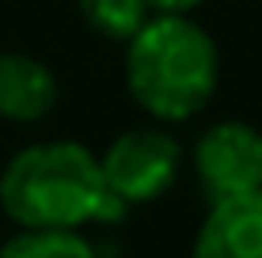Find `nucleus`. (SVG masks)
Segmentation results:
<instances>
[{
	"label": "nucleus",
	"instance_id": "9",
	"mask_svg": "<svg viewBox=\"0 0 262 258\" xmlns=\"http://www.w3.org/2000/svg\"><path fill=\"white\" fill-rule=\"evenodd\" d=\"M202 0H148V8L156 15H190Z\"/></svg>",
	"mask_w": 262,
	"mask_h": 258
},
{
	"label": "nucleus",
	"instance_id": "4",
	"mask_svg": "<svg viewBox=\"0 0 262 258\" xmlns=\"http://www.w3.org/2000/svg\"><path fill=\"white\" fill-rule=\"evenodd\" d=\"M194 175L209 201L262 190V133L251 122H216L194 140Z\"/></svg>",
	"mask_w": 262,
	"mask_h": 258
},
{
	"label": "nucleus",
	"instance_id": "1",
	"mask_svg": "<svg viewBox=\"0 0 262 258\" xmlns=\"http://www.w3.org/2000/svg\"><path fill=\"white\" fill-rule=\"evenodd\" d=\"M0 209L19 228L61 232L125 217V205L103 182L99 156L80 140H42L19 148L0 171Z\"/></svg>",
	"mask_w": 262,
	"mask_h": 258
},
{
	"label": "nucleus",
	"instance_id": "6",
	"mask_svg": "<svg viewBox=\"0 0 262 258\" xmlns=\"http://www.w3.org/2000/svg\"><path fill=\"white\" fill-rule=\"evenodd\" d=\"M57 106V76L46 61L31 53H0V118L4 122H42Z\"/></svg>",
	"mask_w": 262,
	"mask_h": 258
},
{
	"label": "nucleus",
	"instance_id": "5",
	"mask_svg": "<svg viewBox=\"0 0 262 258\" xmlns=\"http://www.w3.org/2000/svg\"><path fill=\"white\" fill-rule=\"evenodd\" d=\"M190 258H262V190L209 201Z\"/></svg>",
	"mask_w": 262,
	"mask_h": 258
},
{
	"label": "nucleus",
	"instance_id": "3",
	"mask_svg": "<svg viewBox=\"0 0 262 258\" xmlns=\"http://www.w3.org/2000/svg\"><path fill=\"white\" fill-rule=\"evenodd\" d=\"M179 167H183V145L164 126H133L118 133L99 156L106 190L125 209L164 198L179 179Z\"/></svg>",
	"mask_w": 262,
	"mask_h": 258
},
{
	"label": "nucleus",
	"instance_id": "2",
	"mask_svg": "<svg viewBox=\"0 0 262 258\" xmlns=\"http://www.w3.org/2000/svg\"><path fill=\"white\" fill-rule=\"evenodd\" d=\"M221 80L213 34L190 15H152L125 42V84L156 122H190L209 106Z\"/></svg>",
	"mask_w": 262,
	"mask_h": 258
},
{
	"label": "nucleus",
	"instance_id": "7",
	"mask_svg": "<svg viewBox=\"0 0 262 258\" xmlns=\"http://www.w3.org/2000/svg\"><path fill=\"white\" fill-rule=\"evenodd\" d=\"M0 258H99V254L80 232L19 228V236H12L0 247Z\"/></svg>",
	"mask_w": 262,
	"mask_h": 258
},
{
	"label": "nucleus",
	"instance_id": "8",
	"mask_svg": "<svg viewBox=\"0 0 262 258\" xmlns=\"http://www.w3.org/2000/svg\"><path fill=\"white\" fill-rule=\"evenodd\" d=\"M80 15L99 38L129 42L152 19L148 0H80Z\"/></svg>",
	"mask_w": 262,
	"mask_h": 258
}]
</instances>
